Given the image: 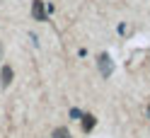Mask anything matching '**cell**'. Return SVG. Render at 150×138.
I'll return each mask as SVG.
<instances>
[{"instance_id":"obj_1","label":"cell","mask_w":150,"mask_h":138,"mask_svg":"<svg viewBox=\"0 0 150 138\" xmlns=\"http://www.w3.org/2000/svg\"><path fill=\"white\" fill-rule=\"evenodd\" d=\"M97 68H99V75L104 80L111 78V73H114V61H111L109 53H99L97 56Z\"/></svg>"},{"instance_id":"obj_2","label":"cell","mask_w":150,"mask_h":138,"mask_svg":"<svg viewBox=\"0 0 150 138\" xmlns=\"http://www.w3.org/2000/svg\"><path fill=\"white\" fill-rule=\"evenodd\" d=\"M32 17L36 22H44L46 20V5H44V0H32Z\"/></svg>"},{"instance_id":"obj_3","label":"cell","mask_w":150,"mask_h":138,"mask_svg":"<svg viewBox=\"0 0 150 138\" xmlns=\"http://www.w3.org/2000/svg\"><path fill=\"white\" fill-rule=\"evenodd\" d=\"M12 78H15L12 68H10V66H3V70H0V87H7V85L12 82Z\"/></svg>"},{"instance_id":"obj_4","label":"cell","mask_w":150,"mask_h":138,"mask_svg":"<svg viewBox=\"0 0 150 138\" xmlns=\"http://www.w3.org/2000/svg\"><path fill=\"white\" fill-rule=\"evenodd\" d=\"M80 124H82V131H85V133H90L92 128H95V124H97V119L92 116V114H82V119H80Z\"/></svg>"},{"instance_id":"obj_5","label":"cell","mask_w":150,"mask_h":138,"mask_svg":"<svg viewBox=\"0 0 150 138\" xmlns=\"http://www.w3.org/2000/svg\"><path fill=\"white\" fill-rule=\"evenodd\" d=\"M53 138H70V131H68V128H56V131H53Z\"/></svg>"},{"instance_id":"obj_6","label":"cell","mask_w":150,"mask_h":138,"mask_svg":"<svg viewBox=\"0 0 150 138\" xmlns=\"http://www.w3.org/2000/svg\"><path fill=\"white\" fill-rule=\"evenodd\" d=\"M70 116H73V119H78V121H80V119H82V112H80V109H75V107H73V109H70Z\"/></svg>"},{"instance_id":"obj_7","label":"cell","mask_w":150,"mask_h":138,"mask_svg":"<svg viewBox=\"0 0 150 138\" xmlns=\"http://www.w3.org/2000/svg\"><path fill=\"white\" fill-rule=\"evenodd\" d=\"M0 61H3V44H0Z\"/></svg>"},{"instance_id":"obj_8","label":"cell","mask_w":150,"mask_h":138,"mask_svg":"<svg viewBox=\"0 0 150 138\" xmlns=\"http://www.w3.org/2000/svg\"><path fill=\"white\" fill-rule=\"evenodd\" d=\"M148 116H150V107H148Z\"/></svg>"}]
</instances>
